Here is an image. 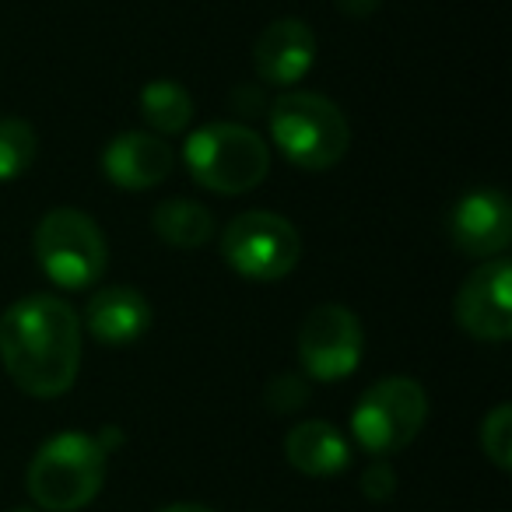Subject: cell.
<instances>
[{"mask_svg": "<svg viewBox=\"0 0 512 512\" xmlns=\"http://www.w3.org/2000/svg\"><path fill=\"white\" fill-rule=\"evenodd\" d=\"M0 365L36 400L64 397L81 369V320L57 295H25L0 316Z\"/></svg>", "mask_w": 512, "mask_h": 512, "instance_id": "6da1fadb", "label": "cell"}, {"mask_svg": "<svg viewBox=\"0 0 512 512\" xmlns=\"http://www.w3.org/2000/svg\"><path fill=\"white\" fill-rule=\"evenodd\" d=\"M274 148L302 172H327L348 155L351 127L337 102L320 92H281L267 109Z\"/></svg>", "mask_w": 512, "mask_h": 512, "instance_id": "7a4b0ae2", "label": "cell"}, {"mask_svg": "<svg viewBox=\"0 0 512 512\" xmlns=\"http://www.w3.org/2000/svg\"><path fill=\"white\" fill-rule=\"evenodd\" d=\"M106 449L95 435L60 432L39 446L25 470L32 502L46 512H81L106 484Z\"/></svg>", "mask_w": 512, "mask_h": 512, "instance_id": "3957f363", "label": "cell"}, {"mask_svg": "<svg viewBox=\"0 0 512 512\" xmlns=\"http://www.w3.org/2000/svg\"><path fill=\"white\" fill-rule=\"evenodd\" d=\"M183 162L197 186L221 193V197H235V193L256 190L267 179L271 148L246 123L221 120L190 134L183 148Z\"/></svg>", "mask_w": 512, "mask_h": 512, "instance_id": "277c9868", "label": "cell"}, {"mask_svg": "<svg viewBox=\"0 0 512 512\" xmlns=\"http://www.w3.org/2000/svg\"><path fill=\"white\" fill-rule=\"evenodd\" d=\"M36 264L53 285L67 292H85L99 285L109 267V246L95 218H88L78 207H53L43 214L32 235Z\"/></svg>", "mask_w": 512, "mask_h": 512, "instance_id": "5b68a950", "label": "cell"}, {"mask_svg": "<svg viewBox=\"0 0 512 512\" xmlns=\"http://www.w3.org/2000/svg\"><path fill=\"white\" fill-rule=\"evenodd\" d=\"M428 421V393L418 379L386 376L362 393L351 411V435L372 456H393L421 435Z\"/></svg>", "mask_w": 512, "mask_h": 512, "instance_id": "8992f818", "label": "cell"}, {"mask_svg": "<svg viewBox=\"0 0 512 512\" xmlns=\"http://www.w3.org/2000/svg\"><path fill=\"white\" fill-rule=\"evenodd\" d=\"M221 256L239 278L274 285L299 267V228L274 211H242L221 232Z\"/></svg>", "mask_w": 512, "mask_h": 512, "instance_id": "52a82bcc", "label": "cell"}, {"mask_svg": "<svg viewBox=\"0 0 512 512\" xmlns=\"http://www.w3.org/2000/svg\"><path fill=\"white\" fill-rule=\"evenodd\" d=\"M365 355L362 320L348 306H316L302 320L299 330V362L309 379L316 383H337L358 372Z\"/></svg>", "mask_w": 512, "mask_h": 512, "instance_id": "ba28073f", "label": "cell"}, {"mask_svg": "<svg viewBox=\"0 0 512 512\" xmlns=\"http://www.w3.org/2000/svg\"><path fill=\"white\" fill-rule=\"evenodd\" d=\"M512 264L505 256L484 260L460 285L453 299V316L474 341L502 344L512 337Z\"/></svg>", "mask_w": 512, "mask_h": 512, "instance_id": "9c48e42d", "label": "cell"}, {"mask_svg": "<svg viewBox=\"0 0 512 512\" xmlns=\"http://www.w3.org/2000/svg\"><path fill=\"white\" fill-rule=\"evenodd\" d=\"M449 239L470 260H495L512 242V207L502 190H474L449 211Z\"/></svg>", "mask_w": 512, "mask_h": 512, "instance_id": "30bf717a", "label": "cell"}, {"mask_svg": "<svg viewBox=\"0 0 512 512\" xmlns=\"http://www.w3.org/2000/svg\"><path fill=\"white\" fill-rule=\"evenodd\" d=\"M316 36L299 18H278L253 43V67L271 88H292L313 71Z\"/></svg>", "mask_w": 512, "mask_h": 512, "instance_id": "8fae6325", "label": "cell"}, {"mask_svg": "<svg viewBox=\"0 0 512 512\" xmlns=\"http://www.w3.org/2000/svg\"><path fill=\"white\" fill-rule=\"evenodd\" d=\"M176 165V151L165 137L148 134V130H127L113 137L102 151V172L120 190H151L165 183Z\"/></svg>", "mask_w": 512, "mask_h": 512, "instance_id": "7c38bea8", "label": "cell"}, {"mask_svg": "<svg viewBox=\"0 0 512 512\" xmlns=\"http://www.w3.org/2000/svg\"><path fill=\"white\" fill-rule=\"evenodd\" d=\"M85 327L102 348H127L151 327V302L134 285H106L88 299Z\"/></svg>", "mask_w": 512, "mask_h": 512, "instance_id": "4fadbf2b", "label": "cell"}, {"mask_svg": "<svg viewBox=\"0 0 512 512\" xmlns=\"http://www.w3.org/2000/svg\"><path fill=\"white\" fill-rule=\"evenodd\" d=\"M285 460L306 477H337L348 470L351 446L330 421H299L285 435Z\"/></svg>", "mask_w": 512, "mask_h": 512, "instance_id": "5bb4252c", "label": "cell"}, {"mask_svg": "<svg viewBox=\"0 0 512 512\" xmlns=\"http://www.w3.org/2000/svg\"><path fill=\"white\" fill-rule=\"evenodd\" d=\"M151 228L165 246L197 249L214 235V214L190 197H169L151 211Z\"/></svg>", "mask_w": 512, "mask_h": 512, "instance_id": "9a60e30c", "label": "cell"}, {"mask_svg": "<svg viewBox=\"0 0 512 512\" xmlns=\"http://www.w3.org/2000/svg\"><path fill=\"white\" fill-rule=\"evenodd\" d=\"M141 116L144 123L151 127V134L158 137H172V134H183L193 120V99L179 81L169 78H158L148 81L141 88Z\"/></svg>", "mask_w": 512, "mask_h": 512, "instance_id": "2e32d148", "label": "cell"}, {"mask_svg": "<svg viewBox=\"0 0 512 512\" xmlns=\"http://www.w3.org/2000/svg\"><path fill=\"white\" fill-rule=\"evenodd\" d=\"M39 155V134L22 116H0V183L25 176Z\"/></svg>", "mask_w": 512, "mask_h": 512, "instance_id": "e0dca14e", "label": "cell"}, {"mask_svg": "<svg viewBox=\"0 0 512 512\" xmlns=\"http://www.w3.org/2000/svg\"><path fill=\"white\" fill-rule=\"evenodd\" d=\"M481 449L498 470H512V407L498 404L481 421Z\"/></svg>", "mask_w": 512, "mask_h": 512, "instance_id": "ac0fdd59", "label": "cell"}, {"mask_svg": "<svg viewBox=\"0 0 512 512\" xmlns=\"http://www.w3.org/2000/svg\"><path fill=\"white\" fill-rule=\"evenodd\" d=\"M309 400V386L306 379H299L295 372H281L267 383V393H264V404L271 407L274 414H292L299 411L302 404Z\"/></svg>", "mask_w": 512, "mask_h": 512, "instance_id": "d6986e66", "label": "cell"}, {"mask_svg": "<svg viewBox=\"0 0 512 512\" xmlns=\"http://www.w3.org/2000/svg\"><path fill=\"white\" fill-rule=\"evenodd\" d=\"M362 495L372 498V502H390V498L397 495V470L386 463V456H376V460L365 467Z\"/></svg>", "mask_w": 512, "mask_h": 512, "instance_id": "ffe728a7", "label": "cell"}, {"mask_svg": "<svg viewBox=\"0 0 512 512\" xmlns=\"http://www.w3.org/2000/svg\"><path fill=\"white\" fill-rule=\"evenodd\" d=\"M379 4H383V0H337V11L348 18H369L379 11Z\"/></svg>", "mask_w": 512, "mask_h": 512, "instance_id": "44dd1931", "label": "cell"}, {"mask_svg": "<svg viewBox=\"0 0 512 512\" xmlns=\"http://www.w3.org/2000/svg\"><path fill=\"white\" fill-rule=\"evenodd\" d=\"M158 512H214V509L197 505V502H176V505H165V509H158Z\"/></svg>", "mask_w": 512, "mask_h": 512, "instance_id": "7402d4cb", "label": "cell"}, {"mask_svg": "<svg viewBox=\"0 0 512 512\" xmlns=\"http://www.w3.org/2000/svg\"><path fill=\"white\" fill-rule=\"evenodd\" d=\"M8 512H36V509H29V505H15V509H8Z\"/></svg>", "mask_w": 512, "mask_h": 512, "instance_id": "603a6c76", "label": "cell"}]
</instances>
